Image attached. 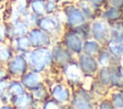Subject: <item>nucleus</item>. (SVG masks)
<instances>
[{
	"label": "nucleus",
	"mask_w": 123,
	"mask_h": 109,
	"mask_svg": "<svg viewBox=\"0 0 123 109\" xmlns=\"http://www.w3.org/2000/svg\"><path fill=\"white\" fill-rule=\"evenodd\" d=\"M101 74H102L101 75V79L103 80V82H105V83L108 82L109 81V72L107 70H103Z\"/></svg>",
	"instance_id": "a878e982"
},
{
	"label": "nucleus",
	"mask_w": 123,
	"mask_h": 109,
	"mask_svg": "<svg viewBox=\"0 0 123 109\" xmlns=\"http://www.w3.org/2000/svg\"><path fill=\"white\" fill-rule=\"evenodd\" d=\"M28 66L33 71L40 72L51 63L52 56L46 47H37L25 54Z\"/></svg>",
	"instance_id": "f257e3e1"
},
{
	"label": "nucleus",
	"mask_w": 123,
	"mask_h": 109,
	"mask_svg": "<svg viewBox=\"0 0 123 109\" xmlns=\"http://www.w3.org/2000/svg\"><path fill=\"white\" fill-rule=\"evenodd\" d=\"M24 92H25L24 91V86L22 85V83L20 81H17V80L9 81V85H8L6 94L9 95L10 98L12 96L18 95H20Z\"/></svg>",
	"instance_id": "9d476101"
},
{
	"label": "nucleus",
	"mask_w": 123,
	"mask_h": 109,
	"mask_svg": "<svg viewBox=\"0 0 123 109\" xmlns=\"http://www.w3.org/2000/svg\"><path fill=\"white\" fill-rule=\"evenodd\" d=\"M43 109H58V106H57V104L54 101H48L44 105Z\"/></svg>",
	"instance_id": "b1692460"
},
{
	"label": "nucleus",
	"mask_w": 123,
	"mask_h": 109,
	"mask_svg": "<svg viewBox=\"0 0 123 109\" xmlns=\"http://www.w3.org/2000/svg\"><path fill=\"white\" fill-rule=\"evenodd\" d=\"M113 102L117 108H122L123 107V95L121 94L115 95L114 98H113Z\"/></svg>",
	"instance_id": "412c9836"
},
{
	"label": "nucleus",
	"mask_w": 123,
	"mask_h": 109,
	"mask_svg": "<svg viewBox=\"0 0 123 109\" xmlns=\"http://www.w3.org/2000/svg\"><path fill=\"white\" fill-rule=\"evenodd\" d=\"M81 64H82V68L86 71H93L96 68V65H95L93 59H91L90 57H86V56L83 57Z\"/></svg>",
	"instance_id": "dca6fc26"
},
{
	"label": "nucleus",
	"mask_w": 123,
	"mask_h": 109,
	"mask_svg": "<svg viewBox=\"0 0 123 109\" xmlns=\"http://www.w3.org/2000/svg\"><path fill=\"white\" fill-rule=\"evenodd\" d=\"M11 78L5 66L0 65V80H9Z\"/></svg>",
	"instance_id": "aec40b11"
},
{
	"label": "nucleus",
	"mask_w": 123,
	"mask_h": 109,
	"mask_svg": "<svg viewBox=\"0 0 123 109\" xmlns=\"http://www.w3.org/2000/svg\"><path fill=\"white\" fill-rule=\"evenodd\" d=\"M99 60H100V62H101V64L105 65V64H107V63H108V56H107L106 54H102V55L100 56Z\"/></svg>",
	"instance_id": "bb28decb"
},
{
	"label": "nucleus",
	"mask_w": 123,
	"mask_h": 109,
	"mask_svg": "<svg viewBox=\"0 0 123 109\" xmlns=\"http://www.w3.org/2000/svg\"><path fill=\"white\" fill-rule=\"evenodd\" d=\"M5 67L10 76L14 78L21 77L27 72L29 68L26 56L22 53H14L10 61L5 65Z\"/></svg>",
	"instance_id": "f03ea898"
},
{
	"label": "nucleus",
	"mask_w": 123,
	"mask_h": 109,
	"mask_svg": "<svg viewBox=\"0 0 123 109\" xmlns=\"http://www.w3.org/2000/svg\"><path fill=\"white\" fill-rule=\"evenodd\" d=\"M9 25H10V34H11L10 41L16 37L27 35V33L30 29L22 18H19V19H16L14 21H11V22L9 21Z\"/></svg>",
	"instance_id": "39448f33"
},
{
	"label": "nucleus",
	"mask_w": 123,
	"mask_h": 109,
	"mask_svg": "<svg viewBox=\"0 0 123 109\" xmlns=\"http://www.w3.org/2000/svg\"><path fill=\"white\" fill-rule=\"evenodd\" d=\"M13 49L8 41L0 43V65L5 66L13 56Z\"/></svg>",
	"instance_id": "6e6552de"
},
{
	"label": "nucleus",
	"mask_w": 123,
	"mask_h": 109,
	"mask_svg": "<svg viewBox=\"0 0 123 109\" xmlns=\"http://www.w3.org/2000/svg\"><path fill=\"white\" fill-rule=\"evenodd\" d=\"M119 14V12L116 10V9H111V11H109L107 13V16L108 17H115Z\"/></svg>",
	"instance_id": "393cba45"
},
{
	"label": "nucleus",
	"mask_w": 123,
	"mask_h": 109,
	"mask_svg": "<svg viewBox=\"0 0 123 109\" xmlns=\"http://www.w3.org/2000/svg\"><path fill=\"white\" fill-rule=\"evenodd\" d=\"M91 1H93V2H95V3H98V2H101L102 0H91Z\"/></svg>",
	"instance_id": "2f4dec72"
},
{
	"label": "nucleus",
	"mask_w": 123,
	"mask_h": 109,
	"mask_svg": "<svg viewBox=\"0 0 123 109\" xmlns=\"http://www.w3.org/2000/svg\"><path fill=\"white\" fill-rule=\"evenodd\" d=\"M6 41L5 38H4V34H3V25L0 23V43Z\"/></svg>",
	"instance_id": "cd10ccee"
},
{
	"label": "nucleus",
	"mask_w": 123,
	"mask_h": 109,
	"mask_svg": "<svg viewBox=\"0 0 123 109\" xmlns=\"http://www.w3.org/2000/svg\"><path fill=\"white\" fill-rule=\"evenodd\" d=\"M30 12L37 16H42L45 14V1L44 0H31L29 4Z\"/></svg>",
	"instance_id": "9b49d317"
},
{
	"label": "nucleus",
	"mask_w": 123,
	"mask_h": 109,
	"mask_svg": "<svg viewBox=\"0 0 123 109\" xmlns=\"http://www.w3.org/2000/svg\"><path fill=\"white\" fill-rule=\"evenodd\" d=\"M116 53H120V54H123V43H121L120 45L116 46Z\"/></svg>",
	"instance_id": "c85d7f7f"
},
{
	"label": "nucleus",
	"mask_w": 123,
	"mask_h": 109,
	"mask_svg": "<svg viewBox=\"0 0 123 109\" xmlns=\"http://www.w3.org/2000/svg\"><path fill=\"white\" fill-rule=\"evenodd\" d=\"M107 33H108L107 27L103 22H97V23L94 24V26H93V34H94V37L96 39L104 40L106 38V36H107Z\"/></svg>",
	"instance_id": "f8f14e48"
},
{
	"label": "nucleus",
	"mask_w": 123,
	"mask_h": 109,
	"mask_svg": "<svg viewBox=\"0 0 123 109\" xmlns=\"http://www.w3.org/2000/svg\"><path fill=\"white\" fill-rule=\"evenodd\" d=\"M54 56L58 61H65V52L62 49H56L54 51Z\"/></svg>",
	"instance_id": "4be33fe9"
},
{
	"label": "nucleus",
	"mask_w": 123,
	"mask_h": 109,
	"mask_svg": "<svg viewBox=\"0 0 123 109\" xmlns=\"http://www.w3.org/2000/svg\"><path fill=\"white\" fill-rule=\"evenodd\" d=\"M0 109H13V107H12V106H10L8 104H4L3 106L0 107Z\"/></svg>",
	"instance_id": "c756f323"
},
{
	"label": "nucleus",
	"mask_w": 123,
	"mask_h": 109,
	"mask_svg": "<svg viewBox=\"0 0 123 109\" xmlns=\"http://www.w3.org/2000/svg\"><path fill=\"white\" fill-rule=\"evenodd\" d=\"M67 43L70 46V48H72L76 52H79L81 50V48H82L81 40L79 39L78 36H76L74 34H71V35H69L67 37Z\"/></svg>",
	"instance_id": "ddd939ff"
},
{
	"label": "nucleus",
	"mask_w": 123,
	"mask_h": 109,
	"mask_svg": "<svg viewBox=\"0 0 123 109\" xmlns=\"http://www.w3.org/2000/svg\"><path fill=\"white\" fill-rule=\"evenodd\" d=\"M27 36L31 41V45L34 48L37 47H46V45L49 44L50 40L47 36L46 32L42 31L39 28H31L29 29Z\"/></svg>",
	"instance_id": "7ed1b4c3"
},
{
	"label": "nucleus",
	"mask_w": 123,
	"mask_h": 109,
	"mask_svg": "<svg viewBox=\"0 0 123 109\" xmlns=\"http://www.w3.org/2000/svg\"><path fill=\"white\" fill-rule=\"evenodd\" d=\"M37 26L41 29L42 31L46 32V33H49V32H52L56 26H57V23L56 21L51 18V17H48V16H39L38 20H37Z\"/></svg>",
	"instance_id": "1a4fd4ad"
},
{
	"label": "nucleus",
	"mask_w": 123,
	"mask_h": 109,
	"mask_svg": "<svg viewBox=\"0 0 123 109\" xmlns=\"http://www.w3.org/2000/svg\"><path fill=\"white\" fill-rule=\"evenodd\" d=\"M68 21L70 22V24H80L84 21V15L77 10H73L72 12L69 13L68 15Z\"/></svg>",
	"instance_id": "2eb2a0df"
},
{
	"label": "nucleus",
	"mask_w": 123,
	"mask_h": 109,
	"mask_svg": "<svg viewBox=\"0 0 123 109\" xmlns=\"http://www.w3.org/2000/svg\"><path fill=\"white\" fill-rule=\"evenodd\" d=\"M10 102L14 109H28L32 104V96L24 92L18 95L12 96Z\"/></svg>",
	"instance_id": "0eeeda50"
},
{
	"label": "nucleus",
	"mask_w": 123,
	"mask_h": 109,
	"mask_svg": "<svg viewBox=\"0 0 123 109\" xmlns=\"http://www.w3.org/2000/svg\"><path fill=\"white\" fill-rule=\"evenodd\" d=\"M9 43L12 45L14 53L26 54L32 48L31 41H30V40H29V38H28L27 35L16 37L14 39H12Z\"/></svg>",
	"instance_id": "20e7f679"
},
{
	"label": "nucleus",
	"mask_w": 123,
	"mask_h": 109,
	"mask_svg": "<svg viewBox=\"0 0 123 109\" xmlns=\"http://www.w3.org/2000/svg\"><path fill=\"white\" fill-rule=\"evenodd\" d=\"M9 85V80H0V97L6 94Z\"/></svg>",
	"instance_id": "5701e85b"
},
{
	"label": "nucleus",
	"mask_w": 123,
	"mask_h": 109,
	"mask_svg": "<svg viewBox=\"0 0 123 109\" xmlns=\"http://www.w3.org/2000/svg\"><path fill=\"white\" fill-rule=\"evenodd\" d=\"M97 44L95 42H92V41H88L85 44V50L86 51V53H94L96 50H97Z\"/></svg>",
	"instance_id": "a211bd4d"
},
{
	"label": "nucleus",
	"mask_w": 123,
	"mask_h": 109,
	"mask_svg": "<svg viewBox=\"0 0 123 109\" xmlns=\"http://www.w3.org/2000/svg\"><path fill=\"white\" fill-rule=\"evenodd\" d=\"M67 74L70 78H74V79L79 78V72H78L77 67L76 66H70L67 69Z\"/></svg>",
	"instance_id": "6ab92c4d"
},
{
	"label": "nucleus",
	"mask_w": 123,
	"mask_h": 109,
	"mask_svg": "<svg viewBox=\"0 0 123 109\" xmlns=\"http://www.w3.org/2000/svg\"><path fill=\"white\" fill-rule=\"evenodd\" d=\"M101 109H111L110 107H109V105H107V104H102V106H101Z\"/></svg>",
	"instance_id": "7c9ffc66"
},
{
	"label": "nucleus",
	"mask_w": 123,
	"mask_h": 109,
	"mask_svg": "<svg viewBox=\"0 0 123 109\" xmlns=\"http://www.w3.org/2000/svg\"><path fill=\"white\" fill-rule=\"evenodd\" d=\"M76 109H91V105L89 101L85 98L84 96L82 97H77L74 101Z\"/></svg>",
	"instance_id": "f3484780"
},
{
	"label": "nucleus",
	"mask_w": 123,
	"mask_h": 109,
	"mask_svg": "<svg viewBox=\"0 0 123 109\" xmlns=\"http://www.w3.org/2000/svg\"><path fill=\"white\" fill-rule=\"evenodd\" d=\"M20 82L22 83V85L26 88H28L29 90H33L38 86H40V75L38 72L37 71H29L26 72L24 75H22Z\"/></svg>",
	"instance_id": "423d86ee"
},
{
	"label": "nucleus",
	"mask_w": 123,
	"mask_h": 109,
	"mask_svg": "<svg viewBox=\"0 0 123 109\" xmlns=\"http://www.w3.org/2000/svg\"><path fill=\"white\" fill-rule=\"evenodd\" d=\"M53 95L55 96L56 99H58L60 101H64L68 97V93L62 86L58 85L53 89Z\"/></svg>",
	"instance_id": "4468645a"
}]
</instances>
